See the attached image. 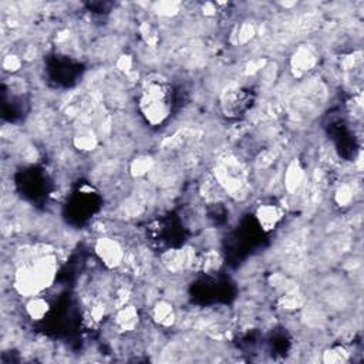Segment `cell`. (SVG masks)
<instances>
[{"label":"cell","instance_id":"6da1fadb","mask_svg":"<svg viewBox=\"0 0 364 364\" xmlns=\"http://www.w3.org/2000/svg\"><path fill=\"white\" fill-rule=\"evenodd\" d=\"M138 111L146 124L162 125L171 115L173 107V91L169 81L159 75H148L138 91Z\"/></svg>","mask_w":364,"mask_h":364},{"label":"cell","instance_id":"7a4b0ae2","mask_svg":"<svg viewBox=\"0 0 364 364\" xmlns=\"http://www.w3.org/2000/svg\"><path fill=\"white\" fill-rule=\"evenodd\" d=\"M53 273V259H50L48 256L40 257L21 267V270L17 273V286L21 293H26L28 296L37 294L38 290H41L44 286H47V283L51 282Z\"/></svg>","mask_w":364,"mask_h":364},{"label":"cell","instance_id":"3957f363","mask_svg":"<svg viewBox=\"0 0 364 364\" xmlns=\"http://www.w3.org/2000/svg\"><path fill=\"white\" fill-rule=\"evenodd\" d=\"M253 102V92L243 85L228 87L220 95V109L229 118H237L249 111Z\"/></svg>","mask_w":364,"mask_h":364}]
</instances>
